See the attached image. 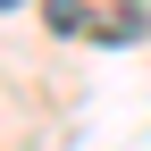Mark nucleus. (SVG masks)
Instances as JSON below:
<instances>
[{"label":"nucleus","mask_w":151,"mask_h":151,"mask_svg":"<svg viewBox=\"0 0 151 151\" xmlns=\"http://www.w3.org/2000/svg\"><path fill=\"white\" fill-rule=\"evenodd\" d=\"M50 25H59V34H76V25H84V0H50Z\"/></svg>","instance_id":"1"},{"label":"nucleus","mask_w":151,"mask_h":151,"mask_svg":"<svg viewBox=\"0 0 151 151\" xmlns=\"http://www.w3.org/2000/svg\"><path fill=\"white\" fill-rule=\"evenodd\" d=\"M9 9H25V0H9Z\"/></svg>","instance_id":"2"}]
</instances>
